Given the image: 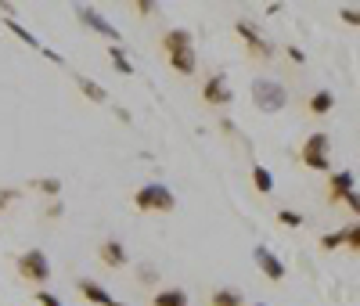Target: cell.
Instances as JSON below:
<instances>
[{"mask_svg":"<svg viewBox=\"0 0 360 306\" xmlns=\"http://www.w3.org/2000/svg\"><path fill=\"white\" fill-rule=\"evenodd\" d=\"M252 101H256V108L274 115V112H281L288 105V90L281 83H274V79H252Z\"/></svg>","mask_w":360,"mask_h":306,"instance_id":"obj_1","label":"cell"},{"mask_svg":"<svg viewBox=\"0 0 360 306\" xmlns=\"http://www.w3.org/2000/svg\"><path fill=\"white\" fill-rule=\"evenodd\" d=\"M134 205L144 212H169L176 205V198L166 184H144L141 191H134Z\"/></svg>","mask_w":360,"mask_h":306,"instance_id":"obj_2","label":"cell"},{"mask_svg":"<svg viewBox=\"0 0 360 306\" xmlns=\"http://www.w3.org/2000/svg\"><path fill=\"white\" fill-rule=\"evenodd\" d=\"M328 148H332V137L328 134H310L303 141V151H299V159H303L307 170H317V173H328Z\"/></svg>","mask_w":360,"mask_h":306,"instance_id":"obj_3","label":"cell"},{"mask_svg":"<svg viewBox=\"0 0 360 306\" xmlns=\"http://www.w3.org/2000/svg\"><path fill=\"white\" fill-rule=\"evenodd\" d=\"M18 274L33 285H44V281H51V260L40 249H29L18 256Z\"/></svg>","mask_w":360,"mask_h":306,"instance_id":"obj_4","label":"cell"},{"mask_svg":"<svg viewBox=\"0 0 360 306\" xmlns=\"http://www.w3.org/2000/svg\"><path fill=\"white\" fill-rule=\"evenodd\" d=\"M202 101H205V105H217V108L234 105V90H231V83H227L224 72H217V76H209V79H205V87H202Z\"/></svg>","mask_w":360,"mask_h":306,"instance_id":"obj_5","label":"cell"},{"mask_svg":"<svg viewBox=\"0 0 360 306\" xmlns=\"http://www.w3.org/2000/svg\"><path fill=\"white\" fill-rule=\"evenodd\" d=\"M76 18H79V22H83L86 29H94V33L108 37V40H112V47H115L119 40H123V33H119V29H115L112 22H105V18H101V15H98L94 8H76Z\"/></svg>","mask_w":360,"mask_h":306,"instance_id":"obj_6","label":"cell"},{"mask_svg":"<svg viewBox=\"0 0 360 306\" xmlns=\"http://www.w3.org/2000/svg\"><path fill=\"white\" fill-rule=\"evenodd\" d=\"M234 33L238 37H242L245 44H249V51L256 54V58H270V54H274V51H270V44L259 37V29L249 22V18H238V25H234Z\"/></svg>","mask_w":360,"mask_h":306,"instance_id":"obj_7","label":"cell"},{"mask_svg":"<svg viewBox=\"0 0 360 306\" xmlns=\"http://www.w3.org/2000/svg\"><path fill=\"white\" fill-rule=\"evenodd\" d=\"M252 260H256V267L263 270L266 281H281V278H285V263L270 253V249H263V245H256V249H252Z\"/></svg>","mask_w":360,"mask_h":306,"instance_id":"obj_8","label":"cell"},{"mask_svg":"<svg viewBox=\"0 0 360 306\" xmlns=\"http://www.w3.org/2000/svg\"><path fill=\"white\" fill-rule=\"evenodd\" d=\"M76 288H79V295H86V302H94V306H123L115 295H108V292H105L98 281H86V278H83Z\"/></svg>","mask_w":360,"mask_h":306,"instance_id":"obj_9","label":"cell"},{"mask_svg":"<svg viewBox=\"0 0 360 306\" xmlns=\"http://www.w3.org/2000/svg\"><path fill=\"white\" fill-rule=\"evenodd\" d=\"M169 58V65H173V72H180V76H191L195 69H198V58H195V47H184V51H173V54H166Z\"/></svg>","mask_w":360,"mask_h":306,"instance_id":"obj_10","label":"cell"},{"mask_svg":"<svg viewBox=\"0 0 360 306\" xmlns=\"http://www.w3.org/2000/svg\"><path fill=\"white\" fill-rule=\"evenodd\" d=\"M98 256H101V263H105V267H115V270H119V267H127V260H130V256H127V249H123L119 241H105L101 249H98Z\"/></svg>","mask_w":360,"mask_h":306,"instance_id":"obj_11","label":"cell"},{"mask_svg":"<svg viewBox=\"0 0 360 306\" xmlns=\"http://www.w3.org/2000/svg\"><path fill=\"white\" fill-rule=\"evenodd\" d=\"M353 184H356V177H353L349 170L332 173V202H342V195H349V191H353Z\"/></svg>","mask_w":360,"mask_h":306,"instance_id":"obj_12","label":"cell"},{"mask_svg":"<svg viewBox=\"0 0 360 306\" xmlns=\"http://www.w3.org/2000/svg\"><path fill=\"white\" fill-rule=\"evenodd\" d=\"M184 47H191V33H188V29H169V33L162 37V51L166 54L184 51Z\"/></svg>","mask_w":360,"mask_h":306,"instance_id":"obj_13","label":"cell"},{"mask_svg":"<svg viewBox=\"0 0 360 306\" xmlns=\"http://www.w3.org/2000/svg\"><path fill=\"white\" fill-rule=\"evenodd\" d=\"M307 108H310L314 115H328V112L335 108V94H332V90H317V94H310Z\"/></svg>","mask_w":360,"mask_h":306,"instance_id":"obj_14","label":"cell"},{"mask_svg":"<svg viewBox=\"0 0 360 306\" xmlns=\"http://www.w3.org/2000/svg\"><path fill=\"white\" fill-rule=\"evenodd\" d=\"M76 87L83 90V94H86L90 101H98V105H105V101H108V90H105L101 83H94L90 76H76Z\"/></svg>","mask_w":360,"mask_h":306,"instance_id":"obj_15","label":"cell"},{"mask_svg":"<svg viewBox=\"0 0 360 306\" xmlns=\"http://www.w3.org/2000/svg\"><path fill=\"white\" fill-rule=\"evenodd\" d=\"M152 306H188V292L184 288H166L152 299Z\"/></svg>","mask_w":360,"mask_h":306,"instance_id":"obj_16","label":"cell"},{"mask_svg":"<svg viewBox=\"0 0 360 306\" xmlns=\"http://www.w3.org/2000/svg\"><path fill=\"white\" fill-rule=\"evenodd\" d=\"M245 299H242V292L238 288H217L213 292V299H209V306H242Z\"/></svg>","mask_w":360,"mask_h":306,"instance_id":"obj_17","label":"cell"},{"mask_svg":"<svg viewBox=\"0 0 360 306\" xmlns=\"http://www.w3.org/2000/svg\"><path fill=\"white\" fill-rule=\"evenodd\" d=\"M252 184H256V191H259V195H274V177H270V170L252 166Z\"/></svg>","mask_w":360,"mask_h":306,"instance_id":"obj_18","label":"cell"},{"mask_svg":"<svg viewBox=\"0 0 360 306\" xmlns=\"http://www.w3.org/2000/svg\"><path fill=\"white\" fill-rule=\"evenodd\" d=\"M108 58H112V65L123 72V76H134V61L127 58V51L123 47H108Z\"/></svg>","mask_w":360,"mask_h":306,"instance_id":"obj_19","label":"cell"},{"mask_svg":"<svg viewBox=\"0 0 360 306\" xmlns=\"http://www.w3.org/2000/svg\"><path fill=\"white\" fill-rule=\"evenodd\" d=\"M33 188H37V191H44V195H51V198H54V195H58V191H62V180H58V177H37V180H33Z\"/></svg>","mask_w":360,"mask_h":306,"instance_id":"obj_20","label":"cell"},{"mask_svg":"<svg viewBox=\"0 0 360 306\" xmlns=\"http://www.w3.org/2000/svg\"><path fill=\"white\" fill-rule=\"evenodd\" d=\"M4 25H8V29H11V33H15V37H18V40H22V44H29V47H40V40H37V37H33V33H29V29H22V25H18V22H15V18H4Z\"/></svg>","mask_w":360,"mask_h":306,"instance_id":"obj_21","label":"cell"},{"mask_svg":"<svg viewBox=\"0 0 360 306\" xmlns=\"http://www.w3.org/2000/svg\"><path fill=\"white\" fill-rule=\"evenodd\" d=\"M342 245H346L349 253H356V249H360V227H356V224H353L349 231H342Z\"/></svg>","mask_w":360,"mask_h":306,"instance_id":"obj_22","label":"cell"},{"mask_svg":"<svg viewBox=\"0 0 360 306\" xmlns=\"http://www.w3.org/2000/svg\"><path fill=\"white\" fill-rule=\"evenodd\" d=\"M278 220H281L285 227H303V217H299V212H292V209H281Z\"/></svg>","mask_w":360,"mask_h":306,"instance_id":"obj_23","label":"cell"},{"mask_svg":"<svg viewBox=\"0 0 360 306\" xmlns=\"http://www.w3.org/2000/svg\"><path fill=\"white\" fill-rule=\"evenodd\" d=\"M342 22H346V25H360V8H356V4L342 8Z\"/></svg>","mask_w":360,"mask_h":306,"instance_id":"obj_24","label":"cell"},{"mask_svg":"<svg viewBox=\"0 0 360 306\" xmlns=\"http://www.w3.org/2000/svg\"><path fill=\"white\" fill-rule=\"evenodd\" d=\"M339 245H342V231H339V234H324V238H321V249H339Z\"/></svg>","mask_w":360,"mask_h":306,"instance_id":"obj_25","label":"cell"},{"mask_svg":"<svg viewBox=\"0 0 360 306\" xmlns=\"http://www.w3.org/2000/svg\"><path fill=\"white\" fill-rule=\"evenodd\" d=\"M37 302H40V306H62V299H58V295H51V292H44V288L37 292Z\"/></svg>","mask_w":360,"mask_h":306,"instance_id":"obj_26","label":"cell"},{"mask_svg":"<svg viewBox=\"0 0 360 306\" xmlns=\"http://www.w3.org/2000/svg\"><path fill=\"white\" fill-rule=\"evenodd\" d=\"M141 281H144V285H152V281H159V278H155V270H152V267H141Z\"/></svg>","mask_w":360,"mask_h":306,"instance_id":"obj_27","label":"cell"},{"mask_svg":"<svg viewBox=\"0 0 360 306\" xmlns=\"http://www.w3.org/2000/svg\"><path fill=\"white\" fill-rule=\"evenodd\" d=\"M137 11H141V15H152V11H155V4H152V0H141Z\"/></svg>","mask_w":360,"mask_h":306,"instance_id":"obj_28","label":"cell"},{"mask_svg":"<svg viewBox=\"0 0 360 306\" xmlns=\"http://www.w3.org/2000/svg\"><path fill=\"white\" fill-rule=\"evenodd\" d=\"M288 54H292V61H299V65H303V61H307V54L299 51V47H288Z\"/></svg>","mask_w":360,"mask_h":306,"instance_id":"obj_29","label":"cell"},{"mask_svg":"<svg viewBox=\"0 0 360 306\" xmlns=\"http://www.w3.org/2000/svg\"><path fill=\"white\" fill-rule=\"evenodd\" d=\"M342 202H346V205H349V209H353V212H356V209H360V202H356V195H353V191H349V195H342Z\"/></svg>","mask_w":360,"mask_h":306,"instance_id":"obj_30","label":"cell"},{"mask_svg":"<svg viewBox=\"0 0 360 306\" xmlns=\"http://www.w3.org/2000/svg\"><path fill=\"white\" fill-rule=\"evenodd\" d=\"M11 202H15V191H0V209L11 205Z\"/></svg>","mask_w":360,"mask_h":306,"instance_id":"obj_31","label":"cell"},{"mask_svg":"<svg viewBox=\"0 0 360 306\" xmlns=\"http://www.w3.org/2000/svg\"><path fill=\"white\" fill-rule=\"evenodd\" d=\"M256 306H266V302H256Z\"/></svg>","mask_w":360,"mask_h":306,"instance_id":"obj_32","label":"cell"}]
</instances>
